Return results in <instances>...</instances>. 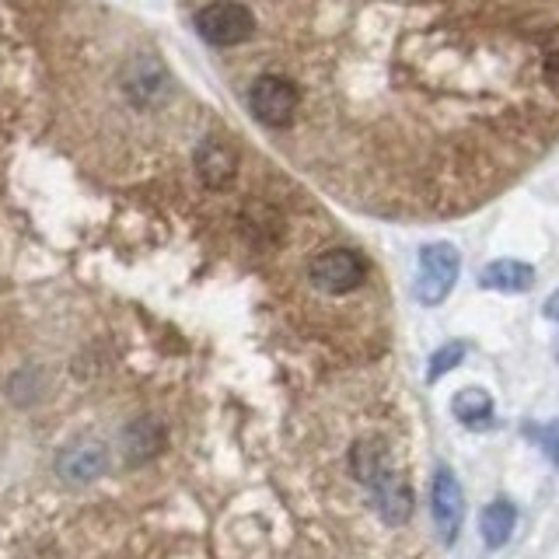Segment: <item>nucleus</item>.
Returning a JSON list of instances; mask_svg holds the SVG:
<instances>
[{
	"label": "nucleus",
	"instance_id": "f257e3e1",
	"mask_svg": "<svg viewBox=\"0 0 559 559\" xmlns=\"http://www.w3.org/2000/svg\"><path fill=\"white\" fill-rule=\"evenodd\" d=\"M371 259L357 249H346V245H336V249H322L319 255H311L308 262V284L325 294V297H346L357 294L371 284Z\"/></svg>",
	"mask_w": 559,
	"mask_h": 559
},
{
	"label": "nucleus",
	"instance_id": "f03ea898",
	"mask_svg": "<svg viewBox=\"0 0 559 559\" xmlns=\"http://www.w3.org/2000/svg\"><path fill=\"white\" fill-rule=\"evenodd\" d=\"M462 259L459 249L448 241H430L419 249V266H416V280H413V297L419 305H441L444 297L451 294L454 280H459Z\"/></svg>",
	"mask_w": 559,
	"mask_h": 559
},
{
	"label": "nucleus",
	"instance_id": "7ed1b4c3",
	"mask_svg": "<svg viewBox=\"0 0 559 559\" xmlns=\"http://www.w3.org/2000/svg\"><path fill=\"white\" fill-rule=\"evenodd\" d=\"M297 105H301V92H297L294 81L280 74H266L249 87V112L270 130L290 127L297 116Z\"/></svg>",
	"mask_w": 559,
	"mask_h": 559
},
{
	"label": "nucleus",
	"instance_id": "20e7f679",
	"mask_svg": "<svg viewBox=\"0 0 559 559\" xmlns=\"http://www.w3.org/2000/svg\"><path fill=\"white\" fill-rule=\"evenodd\" d=\"M197 32H200L203 43L227 49V46H238L245 39H252L255 17L249 8L238 4V0H214V4H206L197 14Z\"/></svg>",
	"mask_w": 559,
	"mask_h": 559
},
{
	"label": "nucleus",
	"instance_id": "39448f33",
	"mask_svg": "<svg viewBox=\"0 0 559 559\" xmlns=\"http://www.w3.org/2000/svg\"><path fill=\"white\" fill-rule=\"evenodd\" d=\"M430 503H433L437 538H441L444 546H454V538H459L462 521H465V493H462V483L454 479L451 468H437Z\"/></svg>",
	"mask_w": 559,
	"mask_h": 559
},
{
	"label": "nucleus",
	"instance_id": "423d86ee",
	"mask_svg": "<svg viewBox=\"0 0 559 559\" xmlns=\"http://www.w3.org/2000/svg\"><path fill=\"white\" fill-rule=\"evenodd\" d=\"M105 462H109V454H105L102 441H95V437H78V441H70L60 451L57 472L67 483H95L105 472Z\"/></svg>",
	"mask_w": 559,
	"mask_h": 559
},
{
	"label": "nucleus",
	"instance_id": "0eeeda50",
	"mask_svg": "<svg viewBox=\"0 0 559 559\" xmlns=\"http://www.w3.org/2000/svg\"><path fill=\"white\" fill-rule=\"evenodd\" d=\"M197 175L206 189H227L238 175V151L224 140H203L197 151Z\"/></svg>",
	"mask_w": 559,
	"mask_h": 559
},
{
	"label": "nucleus",
	"instance_id": "6e6552de",
	"mask_svg": "<svg viewBox=\"0 0 559 559\" xmlns=\"http://www.w3.org/2000/svg\"><path fill=\"white\" fill-rule=\"evenodd\" d=\"M479 284L486 290H500V294H524L535 287V270L528 262H518V259H497V262H489V266H483Z\"/></svg>",
	"mask_w": 559,
	"mask_h": 559
},
{
	"label": "nucleus",
	"instance_id": "1a4fd4ad",
	"mask_svg": "<svg viewBox=\"0 0 559 559\" xmlns=\"http://www.w3.org/2000/svg\"><path fill=\"white\" fill-rule=\"evenodd\" d=\"M514 524H518V511L511 500H493L483 507L479 514V532H483V542L489 549H503L507 538L514 535Z\"/></svg>",
	"mask_w": 559,
	"mask_h": 559
},
{
	"label": "nucleus",
	"instance_id": "9d476101",
	"mask_svg": "<svg viewBox=\"0 0 559 559\" xmlns=\"http://www.w3.org/2000/svg\"><path fill=\"white\" fill-rule=\"evenodd\" d=\"M451 413L459 424H465L472 430H486L493 424V395L483 389H462L451 399Z\"/></svg>",
	"mask_w": 559,
	"mask_h": 559
},
{
	"label": "nucleus",
	"instance_id": "9b49d317",
	"mask_svg": "<svg viewBox=\"0 0 559 559\" xmlns=\"http://www.w3.org/2000/svg\"><path fill=\"white\" fill-rule=\"evenodd\" d=\"M162 441H165V433H162V427H154V424H133L130 430H127V454H130V462H144L147 454H154L157 448H162Z\"/></svg>",
	"mask_w": 559,
	"mask_h": 559
},
{
	"label": "nucleus",
	"instance_id": "f8f14e48",
	"mask_svg": "<svg viewBox=\"0 0 559 559\" xmlns=\"http://www.w3.org/2000/svg\"><path fill=\"white\" fill-rule=\"evenodd\" d=\"M465 360V343H459V340H451V343H441L437 346V354L430 357V367H427V381L433 384V381H441L448 371H454Z\"/></svg>",
	"mask_w": 559,
	"mask_h": 559
},
{
	"label": "nucleus",
	"instance_id": "ddd939ff",
	"mask_svg": "<svg viewBox=\"0 0 559 559\" xmlns=\"http://www.w3.org/2000/svg\"><path fill=\"white\" fill-rule=\"evenodd\" d=\"M538 78H542V84H546V92L559 102V49H552L549 57H542Z\"/></svg>",
	"mask_w": 559,
	"mask_h": 559
},
{
	"label": "nucleus",
	"instance_id": "4468645a",
	"mask_svg": "<svg viewBox=\"0 0 559 559\" xmlns=\"http://www.w3.org/2000/svg\"><path fill=\"white\" fill-rule=\"evenodd\" d=\"M542 444H546V451L552 454V462H556V468H559V424H549L542 433H535Z\"/></svg>",
	"mask_w": 559,
	"mask_h": 559
},
{
	"label": "nucleus",
	"instance_id": "2eb2a0df",
	"mask_svg": "<svg viewBox=\"0 0 559 559\" xmlns=\"http://www.w3.org/2000/svg\"><path fill=\"white\" fill-rule=\"evenodd\" d=\"M546 314H549V319H556L559 322V290L549 297V301H546Z\"/></svg>",
	"mask_w": 559,
	"mask_h": 559
}]
</instances>
